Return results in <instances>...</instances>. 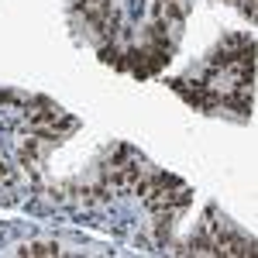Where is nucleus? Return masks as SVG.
Instances as JSON below:
<instances>
[{"label":"nucleus","mask_w":258,"mask_h":258,"mask_svg":"<svg viewBox=\"0 0 258 258\" xmlns=\"http://www.w3.org/2000/svg\"><path fill=\"white\" fill-rule=\"evenodd\" d=\"M18 251L21 255H66V248L55 244V241H35V244H24Z\"/></svg>","instance_id":"nucleus-1"}]
</instances>
